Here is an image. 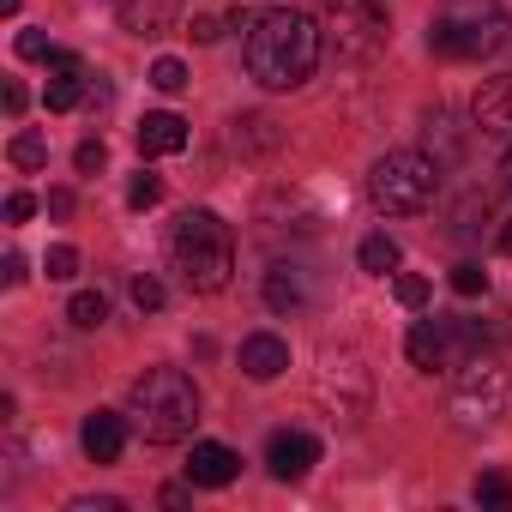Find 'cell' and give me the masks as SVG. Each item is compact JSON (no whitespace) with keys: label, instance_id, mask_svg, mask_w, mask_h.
Masks as SVG:
<instances>
[{"label":"cell","instance_id":"16","mask_svg":"<svg viewBox=\"0 0 512 512\" xmlns=\"http://www.w3.org/2000/svg\"><path fill=\"white\" fill-rule=\"evenodd\" d=\"M356 260H362V272H374V278H386V272H398V241L392 235H362V247H356Z\"/></svg>","mask_w":512,"mask_h":512},{"label":"cell","instance_id":"3","mask_svg":"<svg viewBox=\"0 0 512 512\" xmlns=\"http://www.w3.org/2000/svg\"><path fill=\"white\" fill-rule=\"evenodd\" d=\"M169 253H175V272L193 296H217L235 272V235L217 211H181L175 217V235H169Z\"/></svg>","mask_w":512,"mask_h":512},{"label":"cell","instance_id":"32","mask_svg":"<svg viewBox=\"0 0 512 512\" xmlns=\"http://www.w3.org/2000/svg\"><path fill=\"white\" fill-rule=\"evenodd\" d=\"M73 512H121V500H115V494H103V500H73Z\"/></svg>","mask_w":512,"mask_h":512},{"label":"cell","instance_id":"1","mask_svg":"<svg viewBox=\"0 0 512 512\" xmlns=\"http://www.w3.org/2000/svg\"><path fill=\"white\" fill-rule=\"evenodd\" d=\"M320 67V25L296 7H272L247 25V73L266 91H296Z\"/></svg>","mask_w":512,"mask_h":512},{"label":"cell","instance_id":"31","mask_svg":"<svg viewBox=\"0 0 512 512\" xmlns=\"http://www.w3.org/2000/svg\"><path fill=\"white\" fill-rule=\"evenodd\" d=\"M49 217H73V193H67V187L49 193Z\"/></svg>","mask_w":512,"mask_h":512},{"label":"cell","instance_id":"7","mask_svg":"<svg viewBox=\"0 0 512 512\" xmlns=\"http://www.w3.org/2000/svg\"><path fill=\"white\" fill-rule=\"evenodd\" d=\"M500 410H506V368L488 362V356H470V362L458 368V386H452V416H458V428H488Z\"/></svg>","mask_w":512,"mask_h":512},{"label":"cell","instance_id":"36","mask_svg":"<svg viewBox=\"0 0 512 512\" xmlns=\"http://www.w3.org/2000/svg\"><path fill=\"white\" fill-rule=\"evenodd\" d=\"M19 13V0H0V19H13Z\"/></svg>","mask_w":512,"mask_h":512},{"label":"cell","instance_id":"29","mask_svg":"<svg viewBox=\"0 0 512 512\" xmlns=\"http://www.w3.org/2000/svg\"><path fill=\"white\" fill-rule=\"evenodd\" d=\"M31 211H37V199H31V193H7V223H25Z\"/></svg>","mask_w":512,"mask_h":512},{"label":"cell","instance_id":"13","mask_svg":"<svg viewBox=\"0 0 512 512\" xmlns=\"http://www.w3.org/2000/svg\"><path fill=\"white\" fill-rule=\"evenodd\" d=\"M470 121H476L482 133H512V73L488 79V85L470 97Z\"/></svg>","mask_w":512,"mask_h":512},{"label":"cell","instance_id":"10","mask_svg":"<svg viewBox=\"0 0 512 512\" xmlns=\"http://www.w3.org/2000/svg\"><path fill=\"white\" fill-rule=\"evenodd\" d=\"M241 476V452H229L223 440H199L187 452V482L193 488H229Z\"/></svg>","mask_w":512,"mask_h":512},{"label":"cell","instance_id":"27","mask_svg":"<svg viewBox=\"0 0 512 512\" xmlns=\"http://www.w3.org/2000/svg\"><path fill=\"white\" fill-rule=\"evenodd\" d=\"M73 163H79V175H97V169L109 163V145H103V139H85V145L73 151Z\"/></svg>","mask_w":512,"mask_h":512},{"label":"cell","instance_id":"9","mask_svg":"<svg viewBox=\"0 0 512 512\" xmlns=\"http://www.w3.org/2000/svg\"><path fill=\"white\" fill-rule=\"evenodd\" d=\"M127 422H133V416L91 410V416H85V428H79V446H85V458H91V464H115V458L127 452Z\"/></svg>","mask_w":512,"mask_h":512},{"label":"cell","instance_id":"23","mask_svg":"<svg viewBox=\"0 0 512 512\" xmlns=\"http://www.w3.org/2000/svg\"><path fill=\"white\" fill-rule=\"evenodd\" d=\"M157 199H163V181H157V175H145V169H139V175H133V181H127V205H133V211H151V205H157Z\"/></svg>","mask_w":512,"mask_h":512},{"label":"cell","instance_id":"34","mask_svg":"<svg viewBox=\"0 0 512 512\" xmlns=\"http://www.w3.org/2000/svg\"><path fill=\"white\" fill-rule=\"evenodd\" d=\"M500 253H512V223H500Z\"/></svg>","mask_w":512,"mask_h":512},{"label":"cell","instance_id":"25","mask_svg":"<svg viewBox=\"0 0 512 512\" xmlns=\"http://www.w3.org/2000/svg\"><path fill=\"white\" fill-rule=\"evenodd\" d=\"M452 290L458 296H488V272L476 260H464V266H452Z\"/></svg>","mask_w":512,"mask_h":512},{"label":"cell","instance_id":"22","mask_svg":"<svg viewBox=\"0 0 512 512\" xmlns=\"http://www.w3.org/2000/svg\"><path fill=\"white\" fill-rule=\"evenodd\" d=\"M151 85H157L163 97H175V91H187V67H181L175 55H163V61L151 67Z\"/></svg>","mask_w":512,"mask_h":512},{"label":"cell","instance_id":"18","mask_svg":"<svg viewBox=\"0 0 512 512\" xmlns=\"http://www.w3.org/2000/svg\"><path fill=\"white\" fill-rule=\"evenodd\" d=\"M7 157H13V169H49V139L43 133H13V145H7Z\"/></svg>","mask_w":512,"mask_h":512},{"label":"cell","instance_id":"28","mask_svg":"<svg viewBox=\"0 0 512 512\" xmlns=\"http://www.w3.org/2000/svg\"><path fill=\"white\" fill-rule=\"evenodd\" d=\"M0 284H25V253H7V260H0Z\"/></svg>","mask_w":512,"mask_h":512},{"label":"cell","instance_id":"15","mask_svg":"<svg viewBox=\"0 0 512 512\" xmlns=\"http://www.w3.org/2000/svg\"><path fill=\"white\" fill-rule=\"evenodd\" d=\"M266 308H272V314L308 308V272H302V266H272V272H266Z\"/></svg>","mask_w":512,"mask_h":512},{"label":"cell","instance_id":"5","mask_svg":"<svg viewBox=\"0 0 512 512\" xmlns=\"http://www.w3.org/2000/svg\"><path fill=\"white\" fill-rule=\"evenodd\" d=\"M368 199L386 217H416L440 199V163L428 151H386L368 169Z\"/></svg>","mask_w":512,"mask_h":512},{"label":"cell","instance_id":"8","mask_svg":"<svg viewBox=\"0 0 512 512\" xmlns=\"http://www.w3.org/2000/svg\"><path fill=\"white\" fill-rule=\"evenodd\" d=\"M266 464H272L278 482H302V476L320 464V440H314L308 428H278V434L266 440Z\"/></svg>","mask_w":512,"mask_h":512},{"label":"cell","instance_id":"35","mask_svg":"<svg viewBox=\"0 0 512 512\" xmlns=\"http://www.w3.org/2000/svg\"><path fill=\"white\" fill-rule=\"evenodd\" d=\"M500 175H506V193H512V151L500 157Z\"/></svg>","mask_w":512,"mask_h":512},{"label":"cell","instance_id":"11","mask_svg":"<svg viewBox=\"0 0 512 512\" xmlns=\"http://www.w3.org/2000/svg\"><path fill=\"white\" fill-rule=\"evenodd\" d=\"M235 362H241L247 380H278V374L290 368V344H284L278 332H247L241 350H235Z\"/></svg>","mask_w":512,"mask_h":512},{"label":"cell","instance_id":"24","mask_svg":"<svg viewBox=\"0 0 512 512\" xmlns=\"http://www.w3.org/2000/svg\"><path fill=\"white\" fill-rule=\"evenodd\" d=\"M392 296H398V308H428V278L398 272V278H392Z\"/></svg>","mask_w":512,"mask_h":512},{"label":"cell","instance_id":"21","mask_svg":"<svg viewBox=\"0 0 512 512\" xmlns=\"http://www.w3.org/2000/svg\"><path fill=\"white\" fill-rule=\"evenodd\" d=\"M127 296H133V308H139V314H157V308L169 302V296H163V284H157L151 272H139V278L127 284Z\"/></svg>","mask_w":512,"mask_h":512},{"label":"cell","instance_id":"17","mask_svg":"<svg viewBox=\"0 0 512 512\" xmlns=\"http://www.w3.org/2000/svg\"><path fill=\"white\" fill-rule=\"evenodd\" d=\"M67 320H73L79 332H97V326L109 320V296H103V290H79V296L67 302Z\"/></svg>","mask_w":512,"mask_h":512},{"label":"cell","instance_id":"20","mask_svg":"<svg viewBox=\"0 0 512 512\" xmlns=\"http://www.w3.org/2000/svg\"><path fill=\"white\" fill-rule=\"evenodd\" d=\"M43 272H49L55 284H73V278H79V247L55 241V247H49V260H43Z\"/></svg>","mask_w":512,"mask_h":512},{"label":"cell","instance_id":"6","mask_svg":"<svg viewBox=\"0 0 512 512\" xmlns=\"http://www.w3.org/2000/svg\"><path fill=\"white\" fill-rule=\"evenodd\" d=\"M404 350H410V362H416L422 374H458L470 356H482V332H476L470 320H440V314H428V320L410 326Z\"/></svg>","mask_w":512,"mask_h":512},{"label":"cell","instance_id":"14","mask_svg":"<svg viewBox=\"0 0 512 512\" xmlns=\"http://www.w3.org/2000/svg\"><path fill=\"white\" fill-rule=\"evenodd\" d=\"M133 139H139V157H175V151H187V121L163 109V115H145Z\"/></svg>","mask_w":512,"mask_h":512},{"label":"cell","instance_id":"12","mask_svg":"<svg viewBox=\"0 0 512 512\" xmlns=\"http://www.w3.org/2000/svg\"><path fill=\"white\" fill-rule=\"evenodd\" d=\"M79 97H85V61L73 49H55L49 55V91H43V103L55 115H67V109H79Z\"/></svg>","mask_w":512,"mask_h":512},{"label":"cell","instance_id":"4","mask_svg":"<svg viewBox=\"0 0 512 512\" xmlns=\"http://www.w3.org/2000/svg\"><path fill=\"white\" fill-rule=\"evenodd\" d=\"M506 13L500 0H452V7L428 25V49L446 61H488L506 43Z\"/></svg>","mask_w":512,"mask_h":512},{"label":"cell","instance_id":"19","mask_svg":"<svg viewBox=\"0 0 512 512\" xmlns=\"http://www.w3.org/2000/svg\"><path fill=\"white\" fill-rule=\"evenodd\" d=\"M476 500L494 506V512L512 506V482H506V470H482V476H476Z\"/></svg>","mask_w":512,"mask_h":512},{"label":"cell","instance_id":"26","mask_svg":"<svg viewBox=\"0 0 512 512\" xmlns=\"http://www.w3.org/2000/svg\"><path fill=\"white\" fill-rule=\"evenodd\" d=\"M19 61H49L55 55V43H49V31H19Z\"/></svg>","mask_w":512,"mask_h":512},{"label":"cell","instance_id":"33","mask_svg":"<svg viewBox=\"0 0 512 512\" xmlns=\"http://www.w3.org/2000/svg\"><path fill=\"white\" fill-rule=\"evenodd\" d=\"M193 37H199V43H217L223 31H217V19H193Z\"/></svg>","mask_w":512,"mask_h":512},{"label":"cell","instance_id":"2","mask_svg":"<svg viewBox=\"0 0 512 512\" xmlns=\"http://www.w3.org/2000/svg\"><path fill=\"white\" fill-rule=\"evenodd\" d=\"M127 416L145 440L157 446H175L193 434L199 422V386L181 374V368H145L133 386H127Z\"/></svg>","mask_w":512,"mask_h":512},{"label":"cell","instance_id":"30","mask_svg":"<svg viewBox=\"0 0 512 512\" xmlns=\"http://www.w3.org/2000/svg\"><path fill=\"white\" fill-rule=\"evenodd\" d=\"M25 103H31V97H25V85H19V79H7V121H19V115H25Z\"/></svg>","mask_w":512,"mask_h":512}]
</instances>
